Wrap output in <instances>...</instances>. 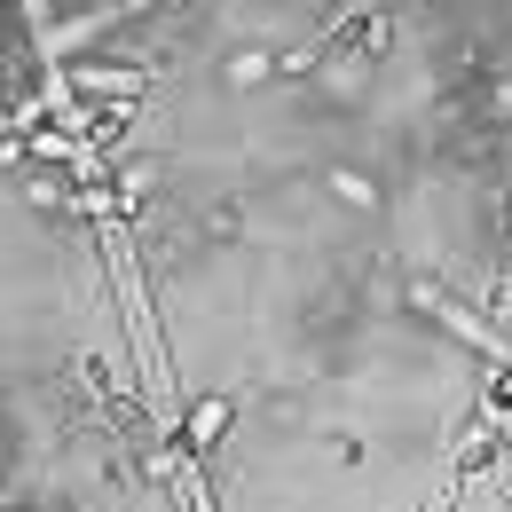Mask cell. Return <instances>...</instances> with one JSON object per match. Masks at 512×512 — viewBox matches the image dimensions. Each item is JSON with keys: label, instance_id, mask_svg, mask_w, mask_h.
Returning <instances> with one entry per match:
<instances>
[{"label": "cell", "instance_id": "1", "mask_svg": "<svg viewBox=\"0 0 512 512\" xmlns=\"http://www.w3.org/2000/svg\"><path fill=\"white\" fill-rule=\"evenodd\" d=\"M103 260H111V292H119V316H127V347H134L142 386H150V410H158V426L182 434V418H174V363H166V339H158L150 292H142V260L127 245V221H103Z\"/></svg>", "mask_w": 512, "mask_h": 512}, {"label": "cell", "instance_id": "2", "mask_svg": "<svg viewBox=\"0 0 512 512\" xmlns=\"http://www.w3.org/2000/svg\"><path fill=\"white\" fill-rule=\"evenodd\" d=\"M410 300H418L426 316L442 323L449 339H465V347H473V355H481L489 371H512V331H497V323H489V316H473V308H457V300H449V292H434V284H418Z\"/></svg>", "mask_w": 512, "mask_h": 512}, {"label": "cell", "instance_id": "3", "mask_svg": "<svg viewBox=\"0 0 512 512\" xmlns=\"http://www.w3.org/2000/svg\"><path fill=\"white\" fill-rule=\"evenodd\" d=\"M71 95H103V111H134L142 103V71L127 64H71Z\"/></svg>", "mask_w": 512, "mask_h": 512}, {"label": "cell", "instance_id": "4", "mask_svg": "<svg viewBox=\"0 0 512 512\" xmlns=\"http://www.w3.org/2000/svg\"><path fill=\"white\" fill-rule=\"evenodd\" d=\"M229 418H237V394H205V402H197L190 418H182V434H174V442L190 449V457H205V449H213L221 434H229Z\"/></svg>", "mask_w": 512, "mask_h": 512}, {"label": "cell", "instance_id": "5", "mask_svg": "<svg viewBox=\"0 0 512 512\" xmlns=\"http://www.w3.org/2000/svg\"><path fill=\"white\" fill-rule=\"evenodd\" d=\"M363 48H371V56H386V48H394V24H386L379 8H371V16H363Z\"/></svg>", "mask_w": 512, "mask_h": 512}, {"label": "cell", "instance_id": "6", "mask_svg": "<svg viewBox=\"0 0 512 512\" xmlns=\"http://www.w3.org/2000/svg\"><path fill=\"white\" fill-rule=\"evenodd\" d=\"M268 71H276V64H268V56H237V64H229V79H237V87H260Z\"/></svg>", "mask_w": 512, "mask_h": 512}, {"label": "cell", "instance_id": "7", "mask_svg": "<svg viewBox=\"0 0 512 512\" xmlns=\"http://www.w3.org/2000/svg\"><path fill=\"white\" fill-rule=\"evenodd\" d=\"M331 190L347 197V205H379V197H371V182H363V174H331Z\"/></svg>", "mask_w": 512, "mask_h": 512}, {"label": "cell", "instance_id": "8", "mask_svg": "<svg viewBox=\"0 0 512 512\" xmlns=\"http://www.w3.org/2000/svg\"><path fill=\"white\" fill-rule=\"evenodd\" d=\"M497 103H505V111H512V79H505V87H497Z\"/></svg>", "mask_w": 512, "mask_h": 512}]
</instances>
